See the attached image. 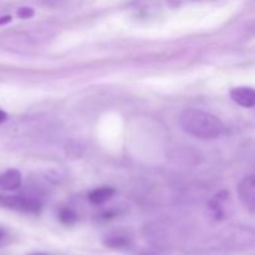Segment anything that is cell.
<instances>
[{"label":"cell","mask_w":255,"mask_h":255,"mask_svg":"<svg viewBox=\"0 0 255 255\" xmlns=\"http://www.w3.org/2000/svg\"><path fill=\"white\" fill-rule=\"evenodd\" d=\"M6 119H7V115L5 114L2 110H0V124H2L4 121H6Z\"/></svg>","instance_id":"obj_11"},{"label":"cell","mask_w":255,"mask_h":255,"mask_svg":"<svg viewBox=\"0 0 255 255\" xmlns=\"http://www.w3.org/2000/svg\"><path fill=\"white\" fill-rule=\"evenodd\" d=\"M104 244L107 248L122 249L129 246V239L124 236H119V234H112V236L106 237V239L104 241Z\"/></svg>","instance_id":"obj_7"},{"label":"cell","mask_w":255,"mask_h":255,"mask_svg":"<svg viewBox=\"0 0 255 255\" xmlns=\"http://www.w3.org/2000/svg\"><path fill=\"white\" fill-rule=\"evenodd\" d=\"M17 15H19V17H21V19H29V17H31L32 15H34V10H32L31 7H21V9H19V11H17Z\"/></svg>","instance_id":"obj_9"},{"label":"cell","mask_w":255,"mask_h":255,"mask_svg":"<svg viewBox=\"0 0 255 255\" xmlns=\"http://www.w3.org/2000/svg\"><path fill=\"white\" fill-rule=\"evenodd\" d=\"M238 197L248 211L255 212V174L242 179L238 186Z\"/></svg>","instance_id":"obj_3"},{"label":"cell","mask_w":255,"mask_h":255,"mask_svg":"<svg viewBox=\"0 0 255 255\" xmlns=\"http://www.w3.org/2000/svg\"><path fill=\"white\" fill-rule=\"evenodd\" d=\"M30 255H45V254H30Z\"/></svg>","instance_id":"obj_13"},{"label":"cell","mask_w":255,"mask_h":255,"mask_svg":"<svg viewBox=\"0 0 255 255\" xmlns=\"http://www.w3.org/2000/svg\"><path fill=\"white\" fill-rule=\"evenodd\" d=\"M179 125L186 133L202 139H213L222 136L224 125L209 112L187 109L179 115Z\"/></svg>","instance_id":"obj_1"},{"label":"cell","mask_w":255,"mask_h":255,"mask_svg":"<svg viewBox=\"0 0 255 255\" xmlns=\"http://www.w3.org/2000/svg\"><path fill=\"white\" fill-rule=\"evenodd\" d=\"M10 20H11V16H9V15H6V16H1V17H0V25L7 24Z\"/></svg>","instance_id":"obj_10"},{"label":"cell","mask_w":255,"mask_h":255,"mask_svg":"<svg viewBox=\"0 0 255 255\" xmlns=\"http://www.w3.org/2000/svg\"><path fill=\"white\" fill-rule=\"evenodd\" d=\"M21 186V173L17 169L10 168L0 174V187L4 191H16Z\"/></svg>","instance_id":"obj_5"},{"label":"cell","mask_w":255,"mask_h":255,"mask_svg":"<svg viewBox=\"0 0 255 255\" xmlns=\"http://www.w3.org/2000/svg\"><path fill=\"white\" fill-rule=\"evenodd\" d=\"M0 204L15 211L27 212V213H36L40 211V203L35 199L25 198V197H2L0 196Z\"/></svg>","instance_id":"obj_2"},{"label":"cell","mask_w":255,"mask_h":255,"mask_svg":"<svg viewBox=\"0 0 255 255\" xmlns=\"http://www.w3.org/2000/svg\"><path fill=\"white\" fill-rule=\"evenodd\" d=\"M59 221L64 226H74L77 222V214L72 209L64 208L59 213Z\"/></svg>","instance_id":"obj_8"},{"label":"cell","mask_w":255,"mask_h":255,"mask_svg":"<svg viewBox=\"0 0 255 255\" xmlns=\"http://www.w3.org/2000/svg\"><path fill=\"white\" fill-rule=\"evenodd\" d=\"M115 189L112 187H101V188H96L89 194V201L91 202L92 204H104L106 203L107 201L114 197Z\"/></svg>","instance_id":"obj_6"},{"label":"cell","mask_w":255,"mask_h":255,"mask_svg":"<svg viewBox=\"0 0 255 255\" xmlns=\"http://www.w3.org/2000/svg\"><path fill=\"white\" fill-rule=\"evenodd\" d=\"M4 237H5V232L0 228V241H2V238H4Z\"/></svg>","instance_id":"obj_12"},{"label":"cell","mask_w":255,"mask_h":255,"mask_svg":"<svg viewBox=\"0 0 255 255\" xmlns=\"http://www.w3.org/2000/svg\"><path fill=\"white\" fill-rule=\"evenodd\" d=\"M231 97L236 104L243 107L255 106V90L252 87L239 86L231 90Z\"/></svg>","instance_id":"obj_4"}]
</instances>
